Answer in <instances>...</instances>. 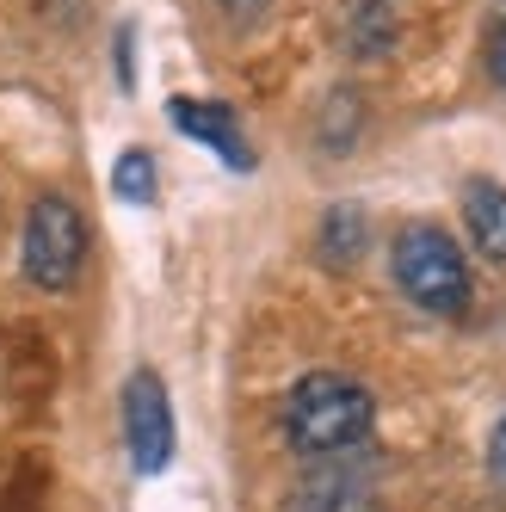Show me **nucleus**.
I'll use <instances>...</instances> for the list:
<instances>
[{
    "instance_id": "nucleus-5",
    "label": "nucleus",
    "mask_w": 506,
    "mask_h": 512,
    "mask_svg": "<svg viewBox=\"0 0 506 512\" xmlns=\"http://www.w3.org/2000/svg\"><path fill=\"white\" fill-rule=\"evenodd\" d=\"M167 118L186 130L192 142L216 149L235 173H247V167H253V149H247V136H241V124H235L229 105H210V99H167Z\"/></svg>"
},
{
    "instance_id": "nucleus-3",
    "label": "nucleus",
    "mask_w": 506,
    "mask_h": 512,
    "mask_svg": "<svg viewBox=\"0 0 506 512\" xmlns=\"http://www.w3.org/2000/svg\"><path fill=\"white\" fill-rule=\"evenodd\" d=\"M87 260V216L68 204L62 192H44L25 210V235H19V266L38 290H68L81 278Z\"/></svg>"
},
{
    "instance_id": "nucleus-8",
    "label": "nucleus",
    "mask_w": 506,
    "mask_h": 512,
    "mask_svg": "<svg viewBox=\"0 0 506 512\" xmlns=\"http://www.w3.org/2000/svg\"><path fill=\"white\" fill-rule=\"evenodd\" d=\"M112 192H118L124 204H155V161H149V149H124V155H118Z\"/></svg>"
},
{
    "instance_id": "nucleus-11",
    "label": "nucleus",
    "mask_w": 506,
    "mask_h": 512,
    "mask_svg": "<svg viewBox=\"0 0 506 512\" xmlns=\"http://www.w3.org/2000/svg\"><path fill=\"white\" fill-rule=\"evenodd\" d=\"M488 469H494V482L506 488V420H500L494 438H488Z\"/></svg>"
},
{
    "instance_id": "nucleus-12",
    "label": "nucleus",
    "mask_w": 506,
    "mask_h": 512,
    "mask_svg": "<svg viewBox=\"0 0 506 512\" xmlns=\"http://www.w3.org/2000/svg\"><path fill=\"white\" fill-rule=\"evenodd\" d=\"M488 68H494V81L506 87V19L494 25V38H488Z\"/></svg>"
},
{
    "instance_id": "nucleus-6",
    "label": "nucleus",
    "mask_w": 506,
    "mask_h": 512,
    "mask_svg": "<svg viewBox=\"0 0 506 512\" xmlns=\"http://www.w3.org/2000/svg\"><path fill=\"white\" fill-rule=\"evenodd\" d=\"M463 223L488 260H506V186L494 179H469L463 186Z\"/></svg>"
},
{
    "instance_id": "nucleus-9",
    "label": "nucleus",
    "mask_w": 506,
    "mask_h": 512,
    "mask_svg": "<svg viewBox=\"0 0 506 512\" xmlns=\"http://www.w3.org/2000/svg\"><path fill=\"white\" fill-rule=\"evenodd\" d=\"M358 247H365V223H358V210H352V204L328 210V229H321V253H328L334 266H352V260H358Z\"/></svg>"
},
{
    "instance_id": "nucleus-4",
    "label": "nucleus",
    "mask_w": 506,
    "mask_h": 512,
    "mask_svg": "<svg viewBox=\"0 0 506 512\" xmlns=\"http://www.w3.org/2000/svg\"><path fill=\"white\" fill-rule=\"evenodd\" d=\"M124 451L136 475H161L173 463V401L155 371H130L124 383Z\"/></svg>"
},
{
    "instance_id": "nucleus-1",
    "label": "nucleus",
    "mask_w": 506,
    "mask_h": 512,
    "mask_svg": "<svg viewBox=\"0 0 506 512\" xmlns=\"http://www.w3.org/2000/svg\"><path fill=\"white\" fill-rule=\"evenodd\" d=\"M377 420V401L365 383H352L340 371H309L291 401H284V438L303 451V457H346L371 438Z\"/></svg>"
},
{
    "instance_id": "nucleus-7",
    "label": "nucleus",
    "mask_w": 506,
    "mask_h": 512,
    "mask_svg": "<svg viewBox=\"0 0 506 512\" xmlns=\"http://www.w3.org/2000/svg\"><path fill=\"white\" fill-rule=\"evenodd\" d=\"M297 512H377V500L358 469H315L297 494Z\"/></svg>"
},
{
    "instance_id": "nucleus-10",
    "label": "nucleus",
    "mask_w": 506,
    "mask_h": 512,
    "mask_svg": "<svg viewBox=\"0 0 506 512\" xmlns=\"http://www.w3.org/2000/svg\"><path fill=\"white\" fill-rule=\"evenodd\" d=\"M216 7H223L235 25H253V19H266V7H272V0H216Z\"/></svg>"
},
{
    "instance_id": "nucleus-2",
    "label": "nucleus",
    "mask_w": 506,
    "mask_h": 512,
    "mask_svg": "<svg viewBox=\"0 0 506 512\" xmlns=\"http://www.w3.org/2000/svg\"><path fill=\"white\" fill-rule=\"evenodd\" d=\"M389 272L402 284V297L439 321H457L469 309V266L463 247L439 229V223H408L389 247Z\"/></svg>"
}]
</instances>
